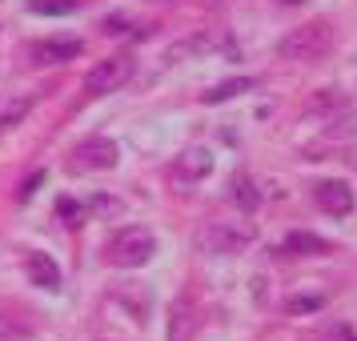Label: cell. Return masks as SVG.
Returning a JSON list of instances; mask_svg holds the SVG:
<instances>
[{
  "label": "cell",
  "mask_w": 357,
  "mask_h": 341,
  "mask_svg": "<svg viewBox=\"0 0 357 341\" xmlns=\"http://www.w3.org/2000/svg\"><path fill=\"white\" fill-rule=\"evenodd\" d=\"M329 52H333V29L325 20H309L301 29H293L289 36H281V45H277V56L297 61V65H317Z\"/></svg>",
  "instance_id": "cell-1"
},
{
  "label": "cell",
  "mask_w": 357,
  "mask_h": 341,
  "mask_svg": "<svg viewBox=\"0 0 357 341\" xmlns=\"http://www.w3.org/2000/svg\"><path fill=\"white\" fill-rule=\"evenodd\" d=\"M257 237V229L245 225V221H213L197 233V249L201 253H213V257H225V253H241L249 249Z\"/></svg>",
  "instance_id": "cell-2"
},
{
  "label": "cell",
  "mask_w": 357,
  "mask_h": 341,
  "mask_svg": "<svg viewBox=\"0 0 357 341\" xmlns=\"http://www.w3.org/2000/svg\"><path fill=\"white\" fill-rule=\"evenodd\" d=\"M153 253H157V237L141 225L121 229L109 241V261H113L116 269H141V265L153 261Z\"/></svg>",
  "instance_id": "cell-3"
},
{
  "label": "cell",
  "mask_w": 357,
  "mask_h": 341,
  "mask_svg": "<svg viewBox=\"0 0 357 341\" xmlns=\"http://www.w3.org/2000/svg\"><path fill=\"white\" fill-rule=\"evenodd\" d=\"M129 77H132V56L129 52H116V56L97 61V68L84 73V89H89L93 97H105V93H116Z\"/></svg>",
  "instance_id": "cell-4"
},
{
  "label": "cell",
  "mask_w": 357,
  "mask_h": 341,
  "mask_svg": "<svg viewBox=\"0 0 357 341\" xmlns=\"http://www.w3.org/2000/svg\"><path fill=\"white\" fill-rule=\"evenodd\" d=\"M116 157H121V149L109 137H89L68 153V169L73 173H97V169H113Z\"/></svg>",
  "instance_id": "cell-5"
},
{
  "label": "cell",
  "mask_w": 357,
  "mask_h": 341,
  "mask_svg": "<svg viewBox=\"0 0 357 341\" xmlns=\"http://www.w3.org/2000/svg\"><path fill=\"white\" fill-rule=\"evenodd\" d=\"M313 201H317L321 213L337 217V221L354 213V189H349L345 181H317V185H313Z\"/></svg>",
  "instance_id": "cell-6"
},
{
  "label": "cell",
  "mask_w": 357,
  "mask_h": 341,
  "mask_svg": "<svg viewBox=\"0 0 357 341\" xmlns=\"http://www.w3.org/2000/svg\"><path fill=\"white\" fill-rule=\"evenodd\" d=\"M81 40H73V36H56V40H36V45H29V61L33 65H65V61H73V56H81Z\"/></svg>",
  "instance_id": "cell-7"
},
{
  "label": "cell",
  "mask_w": 357,
  "mask_h": 341,
  "mask_svg": "<svg viewBox=\"0 0 357 341\" xmlns=\"http://www.w3.org/2000/svg\"><path fill=\"white\" fill-rule=\"evenodd\" d=\"M213 173V153L209 149H201V145H193V149H185L177 157V165H173V177L181 181V185H189V181H205Z\"/></svg>",
  "instance_id": "cell-8"
},
{
  "label": "cell",
  "mask_w": 357,
  "mask_h": 341,
  "mask_svg": "<svg viewBox=\"0 0 357 341\" xmlns=\"http://www.w3.org/2000/svg\"><path fill=\"white\" fill-rule=\"evenodd\" d=\"M281 253H289V257H325V253H333V245L317 237V233H309V229H293L281 241Z\"/></svg>",
  "instance_id": "cell-9"
},
{
  "label": "cell",
  "mask_w": 357,
  "mask_h": 341,
  "mask_svg": "<svg viewBox=\"0 0 357 341\" xmlns=\"http://www.w3.org/2000/svg\"><path fill=\"white\" fill-rule=\"evenodd\" d=\"M197 338V313L189 301H177L169 313V341H193Z\"/></svg>",
  "instance_id": "cell-10"
},
{
  "label": "cell",
  "mask_w": 357,
  "mask_h": 341,
  "mask_svg": "<svg viewBox=\"0 0 357 341\" xmlns=\"http://www.w3.org/2000/svg\"><path fill=\"white\" fill-rule=\"evenodd\" d=\"M29 277H33V285H40V289H61V269H56V261L49 257V253H33L29 257Z\"/></svg>",
  "instance_id": "cell-11"
},
{
  "label": "cell",
  "mask_w": 357,
  "mask_h": 341,
  "mask_svg": "<svg viewBox=\"0 0 357 341\" xmlns=\"http://www.w3.org/2000/svg\"><path fill=\"white\" fill-rule=\"evenodd\" d=\"M249 89H257V81H253V77H237V81H221L217 89H209L201 100H205V105H221V100L241 97V93H249Z\"/></svg>",
  "instance_id": "cell-12"
},
{
  "label": "cell",
  "mask_w": 357,
  "mask_h": 341,
  "mask_svg": "<svg viewBox=\"0 0 357 341\" xmlns=\"http://www.w3.org/2000/svg\"><path fill=\"white\" fill-rule=\"evenodd\" d=\"M24 8L36 13V17H65V13H77L81 8V0H29Z\"/></svg>",
  "instance_id": "cell-13"
},
{
  "label": "cell",
  "mask_w": 357,
  "mask_h": 341,
  "mask_svg": "<svg viewBox=\"0 0 357 341\" xmlns=\"http://www.w3.org/2000/svg\"><path fill=\"white\" fill-rule=\"evenodd\" d=\"M233 201H237L245 213H253L261 205V189L249 177H237V181H233Z\"/></svg>",
  "instance_id": "cell-14"
},
{
  "label": "cell",
  "mask_w": 357,
  "mask_h": 341,
  "mask_svg": "<svg viewBox=\"0 0 357 341\" xmlns=\"http://www.w3.org/2000/svg\"><path fill=\"white\" fill-rule=\"evenodd\" d=\"M84 213H89V205L73 201V197H61V201H56V217H61L68 229H81L84 225Z\"/></svg>",
  "instance_id": "cell-15"
},
{
  "label": "cell",
  "mask_w": 357,
  "mask_h": 341,
  "mask_svg": "<svg viewBox=\"0 0 357 341\" xmlns=\"http://www.w3.org/2000/svg\"><path fill=\"white\" fill-rule=\"evenodd\" d=\"M321 305H325L321 297H289V301H285L289 313H313V309H321Z\"/></svg>",
  "instance_id": "cell-16"
},
{
  "label": "cell",
  "mask_w": 357,
  "mask_h": 341,
  "mask_svg": "<svg viewBox=\"0 0 357 341\" xmlns=\"http://www.w3.org/2000/svg\"><path fill=\"white\" fill-rule=\"evenodd\" d=\"M40 181H45V169H36L33 177H24V181H20V189H17V201H29V197L36 193V185H40Z\"/></svg>",
  "instance_id": "cell-17"
},
{
  "label": "cell",
  "mask_w": 357,
  "mask_h": 341,
  "mask_svg": "<svg viewBox=\"0 0 357 341\" xmlns=\"http://www.w3.org/2000/svg\"><path fill=\"white\" fill-rule=\"evenodd\" d=\"M24 113H29V100H17V105H13L8 113L0 116V129H13V125H17V121H20Z\"/></svg>",
  "instance_id": "cell-18"
},
{
  "label": "cell",
  "mask_w": 357,
  "mask_h": 341,
  "mask_svg": "<svg viewBox=\"0 0 357 341\" xmlns=\"http://www.w3.org/2000/svg\"><path fill=\"white\" fill-rule=\"evenodd\" d=\"M329 341H357V333L349 329V325H337V329H333V338H329Z\"/></svg>",
  "instance_id": "cell-19"
}]
</instances>
